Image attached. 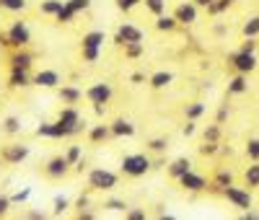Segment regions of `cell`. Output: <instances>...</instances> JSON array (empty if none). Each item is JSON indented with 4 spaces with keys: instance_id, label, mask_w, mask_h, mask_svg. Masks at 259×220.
I'll list each match as a JSON object with an SVG mask.
<instances>
[{
    "instance_id": "cell-58",
    "label": "cell",
    "mask_w": 259,
    "mask_h": 220,
    "mask_svg": "<svg viewBox=\"0 0 259 220\" xmlns=\"http://www.w3.org/2000/svg\"><path fill=\"white\" fill-rule=\"evenodd\" d=\"M194 3H197V6H200V8H207V6H210V3H212V0H194Z\"/></svg>"
},
{
    "instance_id": "cell-59",
    "label": "cell",
    "mask_w": 259,
    "mask_h": 220,
    "mask_svg": "<svg viewBox=\"0 0 259 220\" xmlns=\"http://www.w3.org/2000/svg\"><path fill=\"white\" fill-rule=\"evenodd\" d=\"M228 3H236V0H228Z\"/></svg>"
},
{
    "instance_id": "cell-8",
    "label": "cell",
    "mask_w": 259,
    "mask_h": 220,
    "mask_svg": "<svg viewBox=\"0 0 259 220\" xmlns=\"http://www.w3.org/2000/svg\"><path fill=\"white\" fill-rule=\"evenodd\" d=\"M0 158H3V163H11V166L24 163V161L29 158V145L11 143V145H6L3 150H0Z\"/></svg>"
},
{
    "instance_id": "cell-2",
    "label": "cell",
    "mask_w": 259,
    "mask_h": 220,
    "mask_svg": "<svg viewBox=\"0 0 259 220\" xmlns=\"http://www.w3.org/2000/svg\"><path fill=\"white\" fill-rule=\"evenodd\" d=\"M119 184V176L109 168H91L89 171V187L94 192H112Z\"/></svg>"
},
{
    "instance_id": "cell-50",
    "label": "cell",
    "mask_w": 259,
    "mask_h": 220,
    "mask_svg": "<svg viewBox=\"0 0 259 220\" xmlns=\"http://www.w3.org/2000/svg\"><path fill=\"white\" fill-rule=\"evenodd\" d=\"M228 119V104H223L221 109H218V114H215V122H218V124H223Z\"/></svg>"
},
{
    "instance_id": "cell-47",
    "label": "cell",
    "mask_w": 259,
    "mask_h": 220,
    "mask_svg": "<svg viewBox=\"0 0 259 220\" xmlns=\"http://www.w3.org/2000/svg\"><path fill=\"white\" fill-rule=\"evenodd\" d=\"M124 217H127V220H145V210H130V207H127Z\"/></svg>"
},
{
    "instance_id": "cell-11",
    "label": "cell",
    "mask_w": 259,
    "mask_h": 220,
    "mask_svg": "<svg viewBox=\"0 0 259 220\" xmlns=\"http://www.w3.org/2000/svg\"><path fill=\"white\" fill-rule=\"evenodd\" d=\"M197 3L194 0H189V3H179L177 8H174V16H177V21H179V26H192L194 21H197Z\"/></svg>"
},
{
    "instance_id": "cell-42",
    "label": "cell",
    "mask_w": 259,
    "mask_h": 220,
    "mask_svg": "<svg viewBox=\"0 0 259 220\" xmlns=\"http://www.w3.org/2000/svg\"><path fill=\"white\" fill-rule=\"evenodd\" d=\"M80 55H83V62H96L101 50H94V47H80Z\"/></svg>"
},
{
    "instance_id": "cell-6",
    "label": "cell",
    "mask_w": 259,
    "mask_h": 220,
    "mask_svg": "<svg viewBox=\"0 0 259 220\" xmlns=\"http://www.w3.org/2000/svg\"><path fill=\"white\" fill-rule=\"evenodd\" d=\"M57 122H60V124H65V127H70V129H75V135L85 129V122L80 119V112H78V109H75L73 104H68V106H62V109H60Z\"/></svg>"
},
{
    "instance_id": "cell-60",
    "label": "cell",
    "mask_w": 259,
    "mask_h": 220,
    "mask_svg": "<svg viewBox=\"0 0 259 220\" xmlns=\"http://www.w3.org/2000/svg\"><path fill=\"white\" fill-rule=\"evenodd\" d=\"M0 161H3V158H0Z\"/></svg>"
},
{
    "instance_id": "cell-13",
    "label": "cell",
    "mask_w": 259,
    "mask_h": 220,
    "mask_svg": "<svg viewBox=\"0 0 259 220\" xmlns=\"http://www.w3.org/2000/svg\"><path fill=\"white\" fill-rule=\"evenodd\" d=\"M231 184H233V173L228 168H218V171H215V176H212V182H210V187H207V192L223 194V189L231 187Z\"/></svg>"
},
{
    "instance_id": "cell-21",
    "label": "cell",
    "mask_w": 259,
    "mask_h": 220,
    "mask_svg": "<svg viewBox=\"0 0 259 220\" xmlns=\"http://www.w3.org/2000/svg\"><path fill=\"white\" fill-rule=\"evenodd\" d=\"M246 91H249L246 75H244V73H236V75L228 80V94H231V96H241V94H246Z\"/></svg>"
},
{
    "instance_id": "cell-16",
    "label": "cell",
    "mask_w": 259,
    "mask_h": 220,
    "mask_svg": "<svg viewBox=\"0 0 259 220\" xmlns=\"http://www.w3.org/2000/svg\"><path fill=\"white\" fill-rule=\"evenodd\" d=\"M34 85H39V88H57L60 85V73L57 70H39V73H34Z\"/></svg>"
},
{
    "instance_id": "cell-18",
    "label": "cell",
    "mask_w": 259,
    "mask_h": 220,
    "mask_svg": "<svg viewBox=\"0 0 259 220\" xmlns=\"http://www.w3.org/2000/svg\"><path fill=\"white\" fill-rule=\"evenodd\" d=\"M57 96H60V101H62V104H73V106H75V104H78V101H80V99H83L85 94L80 91L78 85L68 83V85H62L60 91H57Z\"/></svg>"
},
{
    "instance_id": "cell-10",
    "label": "cell",
    "mask_w": 259,
    "mask_h": 220,
    "mask_svg": "<svg viewBox=\"0 0 259 220\" xmlns=\"http://www.w3.org/2000/svg\"><path fill=\"white\" fill-rule=\"evenodd\" d=\"M179 184L187 189V192H194V194H197V192H205L207 187H210V182L205 179V176L202 173H197V171H187L184 176H182V179H179Z\"/></svg>"
},
{
    "instance_id": "cell-56",
    "label": "cell",
    "mask_w": 259,
    "mask_h": 220,
    "mask_svg": "<svg viewBox=\"0 0 259 220\" xmlns=\"http://www.w3.org/2000/svg\"><path fill=\"white\" fill-rule=\"evenodd\" d=\"M94 114L96 117H104L106 114V104H94Z\"/></svg>"
},
{
    "instance_id": "cell-25",
    "label": "cell",
    "mask_w": 259,
    "mask_h": 220,
    "mask_svg": "<svg viewBox=\"0 0 259 220\" xmlns=\"http://www.w3.org/2000/svg\"><path fill=\"white\" fill-rule=\"evenodd\" d=\"M104 41H106V34L94 29L89 34H83V41H80V47H94V50H101L104 47Z\"/></svg>"
},
{
    "instance_id": "cell-23",
    "label": "cell",
    "mask_w": 259,
    "mask_h": 220,
    "mask_svg": "<svg viewBox=\"0 0 259 220\" xmlns=\"http://www.w3.org/2000/svg\"><path fill=\"white\" fill-rule=\"evenodd\" d=\"M189 168H192V161L182 156V158H177V161H171V163H168V176L179 182V179H182V176H184Z\"/></svg>"
},
{
    "instance_id": "cell-41",
    "label": "cell",
    "mask_w": 259,
    "mask_h": 220,
    "mask_svg": "<svg viewBox=\"0 0 259 220\" xmlns=\"http://www.w3.org/2000/svg\"><path fill=\"white\" fill-rule=\"evenodd\" d=\"M65 3H68L75 13H85V11L91 8V0H65Z\"/></svg>"
},
{
    "instance_id": "cell-29",
    "label": "cell",
    "mask_w": 259,
    "mask_h": 220,
    "mask_svg": "<svg viewBox=\"0 0 259 220\" xmlns=\"http://www.w3.org/2000/svg\"><path fill=\"white\" fill-rule=\"evenodd\" d=\"M184 114H187V119H194V122H197V119L205 114V104H202V101L187 104V106H184Z\"/></svg>"
},
{
    "instance_id": "cell-35",
    "label": "cell",
    "mask_w": 259,
    "mask_h": 220,
    "mask_svg": "<svg viewBox=\"0 0 259 220\" xmlns=\"http://www.w3.org/2000/svg\"><path fill=\"white\" fill-rule=\"evenodd\" d=\"M143 3H145V11L153 13V16L166 13V0H143Z\"/></svg>"
},
{
    "instance_id": "cell-15",
    "label": "cell",
    "mask_w": 259,
    "mask_h": 220,
    "mask_svg": "<svg viewBox=\"0 0 259 220\" xmlns=\"http://www.w3.org/2000/svg\"><path fill=\"white\" fill-rule=\"evenodd\" d=\"M171 80H174V73L171 70H156L153 75H148V85L153 91H163V88L171 85Z\"/></svg>"
},
{
    "instance_id": "cell-3",
    "label": "cell",
    "mask_w": 259,
    "mask_h": 220,
    "mask_svg": "<svg viewBox=\"0 0 259 220\" xmlns=\"http://www.w3.org/2000/svg\"><path fill=\"white\" fill-rule=\"evenodd\" d=\"M36 135H39V138H52V140H65V138H73L75 129L65 127V124H60V122H41V124L36 127Z\"/></svg>"
},
{
    "instance_id": "cell-32",
    "label": "cell",
    "mask_w": 259,
    "mask_h": 220,
    "mask_svg": "<svg viewBox=\"0 0 259 220\" xmlns=\"http://www.w3.org/2000/svg\"><path fill=\"white\" fill-rule=\"evenodd\" d=\"M75 16H78V13H75V11H73L68 3H65V6L60 8V13L55 16V21H57V24H73V21H75Z\"/></svg>"
},
{
    "instance_id": "cell-1",
    "label": "cell",
    "mask_w": 259,
    "mask_h": 220,
    "mask_svg": "<svg viewBox=\"0 0 259 220\" xmlns=\"http://www.w3.org/2000/svg\"><path fill=\"white\" fill-rule=\"evenodd\" d=\"M119 168H122L124 176H130V179H140V176H145L153 168V161H150L145 153H127L119 163Z\"/></svg>"
},
{
    "instance_id": "cell-52",
    "label": "cell",
    "mask_w": 259,
    "mask_h": 220,
    "mask_svg": "<svg viewBox=\"0 0 259 220\" xmlns=\"http://www.w3.org/2000/svg\"><path fill=\"white\" fill-rule=\"evenodd\" d=\"M130 83L140 85V83H148V78H145V73H133V75H130Z\"/></svg>"
},
{
    "instance_id": "cell-27",
    "label": "cell",
    "mask_w": 259,
    "mask_h": 220,
    "mask_svg": "<svg viewBox=\"0 0 259 220\" xmlns=\"http://www.w3.org/2000/svg\"><path fill=\"white\" fill-rule=\"evenodd\" d=\"M244 182H246L249 189L251 187H259V161H251V166L244 171Z\"/></svg>"
},
{
    "instance_id": "cell-37",
    "label": "cell",
    "mask_w": 259,
    "mask_h": 220,
    "mask_svg": "<svg viewBox=\"0 0 259 220\" xmlns=\"http://www.w3.org/2000/svg\"><path fill=\"white\" fill-rule=\"evenodd\" d=\"M241 31H244V36H254V39H256V36H259V16H251L246 24H244Z\"/></svg>"
},
{
    "instance_id": "cell-7",
    "label": "cell",
    "mask_w": 259,
    "mask_h": 220,
    "mask_svg": "<svg viewBox=\"0 0 259 220\" xmlns=\"http://www.w3.org/2000/svg\"><path fill=\"white\" fill-rule=\"evenodd\" d=\"M223 197L233 205V207H239V210H249L251 207V192L249 189H241V187H226L223 189Z\"/></svg>"
},
{
    "instance_id": "cell-17",
    "label": "cell",
    "mask_w": 259,
    "mask_h": 220,
    "mask_svg": "<svg viewBox=\"0 0 259 220\" xmlns=\"http://www.w3.org/2000/svg\"><path fill=\"white\" fill-rule=\"evenodd\" d=\"M26 85H34V75H29V70H18V68H11L8 88H26Z\"/></svg>"
},
{
    "instance_id": "cell-5",
    "label": "cell",
    "mask_w": 259,
    "mask_h": 220,
    "mask_svg": "<svg viewBox=\"0 0 259 220\" xmlns=\"http://www.w3.org/2000/svg\"><path fill=\"white\" fill-rule=\"evenodd\" d=\"M228 65L236 70V73H244V75H249V73H254L256 70V57H254V52H233L231 57H228Z\"/></svg>"
},
{
    "instance_id": "cell-49",
    "label": "cell",
    "mask_w": 259,
    "mask_h": 220,
    "mask_svg": "<svg viewBox=\"0 0 259 220\" xmlns=\"http://www.w3.org/2000/svg\"><path fill=\"white\" fill-rule=\"evenodd\" d=\"M13 202H11V197H6V194H0V217H3L6 212H8V207H11Z\"/></svg>"
},
{
    "instance_id": "cell-51",
    "label": "cell",
    "mask_w": 259,
    "mask_h": 220,
    "mask_svg": "<svg viewBox=\"0 0 259 220\" xmlns=\"http://www.w3.org/2000/svg\"><path fill=\"white\" fill-rule=\"evenodd\" d=\"M184 138H192L194 135V132H197V127H194V119H187V124H184Z\"/></svg>"
},
{
    "instance_id": "cell-54",
    "label": "cell",
    "mask_w": 259,
    "mask_h": 220,
    "mask_svg": "<svg viewBox=\"0 0 259 220\" xmlns=\"http://www.w3.org/2000/svg\"><path fill=\"white\" fill-rule=\"evenodd\" d=\"M26 217H29V220H45L47 215H45V212H39V210H29Z\"/></svg>"
},
{
    "instance_id": "cell-46",
    "label": "cell",
    "mask_w": 259,
    "mask_h": 220,
    "mask_svg": "<svg viewBox=\"0 0 259 220\" xmlns=\"http://www.w3.org/2000/svg\"><path fill=\"white\" fill-rule=\"evenodd\" d=\"M140 3H143V0H117V8L124 11V13H130V11H133L135 6H140Z\"/></svg>"
},
{
    "instance_id": "cell-14",
    "label": "cell",
    "mask_w": 259,
    "mask_h": 220,
    "mask_svg": "<svg viewBox=\"0 0 259 220\" xmlns=\"http://www.w3.org/2000/svg\"><path fill=\"white\" fill-rule=\"evenodd\" d=\"M11 62V68H18V70H29L31 65H34V55L26 52V47H21V50H13V55L8 57Z\"/></svg>"
},
{
    "instance_id": "cell-26",
    "label": "cell",
    "mask_w": 259,
    "mask_h": 220,
    "mask_svg": "<svg viewBox=\"0 0 259 220\" xmlns=\"http://www.w3.org/2000/svg\"><path fill=\"white\" fill-rule=\"evenodd\" d=\"M124 57L127 60H140L143 55H145V44L143 41H130V44H124Z\"/></svg>"
},
{
    "instance_id": "cell-19",
    "label": "cell",
    "mask_w": 259,
    "mask_h": 220,
    "mask_svg": "<svg viewBox=\"0 0 259 220\" xmlns=\"http://www.w3.org/2000/svg\"><path fill=\"white\" fill-rule=\"evenodd\" d=\"M117 34L122 36V44H130V41H143V39H145V34H143L135 24H119Z\"/></svg>"
},
{
    "instance_id": "cell-34",
    "label": "cell",
    "mask_w": 259,
    "mask_h": 220,
    "mask_svg": "<svg viewBox=\"0 0 259 220\" xmlns=\"http://www.w3.org/2000/svg\"><path fill=\"white\" fill-rule=\"evenodd\" d=\"M68 207H70V200H68V197H55V202H52V215L60 217V215L68 212Z\"/></svg>"
},
{
    "instance_id": "cell-33",
    "label": "cell",
    "mask_w": 259,
    "mask_h": 220,
    "mask_svg": "<svg viewBox=\"0 0 259 220\" xmlns=\"http://www.w3.org/2000/svg\"><path fill=\"white\" fill-rule=\"evenodd\" d=\"M231 6H233V3H228V0H212L205 11H207V16H221V13H226Z\"/></svg>"
},
{
    "instance_id": "cell-24",
    "label": "cell",
    "mask_w": 259,
    "mask_h": 220,
    "mask_svg": "<svg viewBox=\"0 0 259 220\" xmlns=\"http://www.w3.org/2000/svg\"><path fill=\"white\" fill-rule=\"evenodd\" d=\"M109 138H114L109 124H96V127H91V129H89V140H91V143H96V145H99V143H106Z\"/></svg>"
},
{
    "instance_id": "cell-48",
    "label": "cell",
    "mask_w": 259,
    "mask_h": 220,
    "mask_svg": "<svg viewBox=\"0 0 259 220\" xmlns=\"http://www.w3.org/2000/svg\"><path fill=\"white\" fill-rule=\"evenodd\" d=\"M241 52H256V39L254 36H246V41L241 44Z\"/></svg>"
},
{
    "instance_id": "cell-4",
    "label": "cell",
    "mask_w": 259,
    "mask_h": 220,
    "mask_svg": "<svg viewBox=\"0 0 259 220\" xmlns=\"http://www.w3.org/2000/svg\"><path fill=\"white\" fill-rule=\"evenodd\" d=\"M112 96H114V88H112V83H106V80H99V83L85 88V99H89L91 104H109Z\"/></svg>"
},
{
    "instance_id": "cell-39",
    "label": "cell",
    "mask_w": 259,
    "mask_h": 220,
    "mask_svg": "<svg viewBox=\"0 0 259 220\" xmlns=\"http://www.w3.org/2000/svg\"><path fill=\"white\" fill-rule=\"evenodd\" d=\"M65 158L70 161V166H75V163L83 158V148H80V145H70L68 150H65Z\"/></svg>"
},
{
    "instance_id": "cell-28",
    "label": "cell",
    "mask_w": 259,
    "mask_h": 220,
    "mask_svg": "<svg viewBox=\"0 0 259 220\" xmlns=\"http://www.w3.org/2000/svg\"><path fill=\"white\" fill-rule=\"evenodd\" d=\"M65 3L62 0H41V6H39V11H41V16H57L60 13V8H62Z\"/></svg>"
},
{
    "instance_id": "cell-55",
    "label": "cell",
    "mask_w": 259,
    "mask_h": 220,
    "mask_svg": "<svg viewBox=\"0 0 259 220\" xmlns=\"http://www.w3.org/2000/svg\"><path fill=\"white\" fill-rule=\"evenodd\" d=\"M0 47H3V50L13 47V44H11V36H8V31H6V34H0Z\"/></svg>"
},
{
    "instance_id": "cell-12",
    "label": "cell",
    "mask_w": 259,
    "mask_h": 220,
    "mask_svg": "<svg viewBox=\"0 0 259 220\" xmlns=\"http://www.w3.org/2000/svg\"><path fill=\"white\" fill-rule=\"evenodd\" d=\"M68 171H70V161L65 158V156H55V158H50L47 166H45V173L50 176V179H62Z\"/></svg>"
},
{
    "instance_id": "cell-44",
    "label": "cell",
    "mask_w": 259,
    "mask_h": 220,
    "mask_svg": "<svg viewBox=\"0 0 259 220\" xmlns=\"http://www.w3.org/2000/svg\"><path fill=\"white\" fill-rule=\"evenodd\" d=\"M246 156H249L251 161H259V140H256V138H251V140L246 143Z\"/></svg>"
},
{
    "instance_id": "cell-38",
    "label": "cell",
    "mask_w": 259,
    "mask_h": 220,
    "mask_svg": "<svg viewBox=\"0 0 259 220\" xmlns=\"http://www.w3.org/2000/svg\"><path fill=\"white\" fill-rule=\"evenodd\" d=\"M202 138H205L207 143H218V140H221V124L215 122V124L205 127V132H202Z\"/></svg>"
},
{
    "instance_id": "cell-9",
    "label": "cell",
    "mask_w": 259,
    "mask_h": 220,
    "mask_svg": "<svg viewBox=\"0 0 259 220\" xmlns=\"http://www.w3.org/2000/svg\"><path fill=\"white\" fill-rule=\"evenodd\" d=\"M8 36H11L13 50H21V47H29L31 44V31L26 26V21H16V24L8 29Z\"/></svg>"
},
{
    "instance_id": "cell-43",
    "label": "cell",
    "mask_w": 259,
    "mask_h": 220,
    "mask_svg": "<svg viewBox=\"0 0 259 220\" xmlns=\"http://www.w3.org/2000/svg\"><path fill=\"white\" fill-rule=\"evenodd\" d=\"M218 150H221V145H218V143H207V140H205V143L200 145V156H205V158H207V156H215Z\"/></svg>"
},
{
    "instance_id": "cell-57",
    "label": "cell",
    "mask_w": 259,
    "mask_h": 220,
    "mask_svg": "<svg viewBox=\"0 0 259 220\" xmlns=\"http://www.w3.org/2000/svg\"><path fill=\"white\" fill-rule=\"evenodd\" d=\"M212 31L218 34V36H223V34H226V26H223V24H215V29H212Z\"/></svg>"
},
{
    "instance_id": "cell-22",
    "label": "cell",
    "mask_w": 259,
    "mask_h": 220,
    "mask_svg": "<svg viewBox=\"0 0 259 220\" xmlns=\"http://www.w3.org/2000/svg\"><path fill=\"white\" fill-rule=\"evenodd\" d=\"M156 29L158 31H163V34H171V31H177L179 29V21H177V16L174 13H161V16H156Z\"/></svg>"
},
{
    "instance_id": "cell-31",
    "label": "cell",
    "mask_w": 259,
    "mask_h": 220,
    "mask_svg": "<svg viewBox=\"0 0 259 220\" xmlns=\"http://www.w3.org/2000/svg\"><path fill=\"white\" fill-rule=\"evenodd\" d=\"M21 129H24V124H21L18 117H6L3 119V132H6V135H18Z\"/></svg>"
},
{
    "instance_id": "cell-30",
    "label": "cell",
    "mask_w": 259,
    "mask_h": 220,
    "mask_svg": "<svg viewBox=\"0 0 259 220\" xmlns=\"http://www.w3.org/2000/svg\"><path fill=\"white\" fill-rule=\"evenodd\" d=\"M26 0H0V11H11V13H21L26 11Z\"/></svg>"
},
{
    "instance_id": "cell-20",
    "label": "cell",
    "mask_w": 259,
    "mask_h": 220,
    "mask_svg": "<svg viewBox=\"0 0 259 220\" xmlns=\"http://www.w3.org/2000/svg\"><path fill=\"white\" fill-rule=\"evenodd\" d=\"M109 127H112V135H114V138H133V135H135V124L130 122V119H122V117L114 119Z\"/></svg>"
},
{
    "instance_id": "cell-45",
    "label": "cell",
    "mask_w": 259,
    "mask_h": 220,
    "mask_svg": "<svg viewBox=\"0 0 259 220\" xmlns=\"http://www.w3.org/2000/svg\"><path fill=\"white\" fill-rule=\"evenodd\" d=\"M29 197H31V189L26 187V189H21V192L11 194V202H13V205H24V202L29 200Z\"/></svg>"
},
{
    "instance_id": "cell-53",
    "label": "cell",
    "mask_w": 259,
    "mask_h": 220,
    "mask_svg": "<svg viewBox=\"0 0 259 220\" xmlns=\"http://www.w3.org/2000/svg\"><path fill=\"white\" fill-rule=\"evenodd\" d=\"M75 205H78V210H85V207H89V205H91V200H89V194H80Z\"/></svg>"
},
{
    "instance_id": "cell-40",
    "label": "cell",
    "mask_w": 259,
    "mask_h": 220,
    "mask_svg": "<svg viewBox=\"0 0 259 220\" xmlns=\"http://www.w3.org/2000/svg\"><path fill=\"white\" fill-rule=\"evenodd\" d=\"M104 210H109V212H127V202L124 200H106Z\"/></svg>"
},
{
    "instance_id": "cell-36",
    "label": "cell",
    "mask_w": 259,
    "mask_h": 220,
    "mask_svg": "<svg viewBox=\"0 0 259 220\" xmlns=\"http://www.w3.org/2000/svg\"><path fill=\"white\" fill-rule=\"evenodd\" d=\"M148 150H150V153H158V156H161V153L168 150V140H166V138H153V140H148Z\"/></svg>"
}]
</instances>
